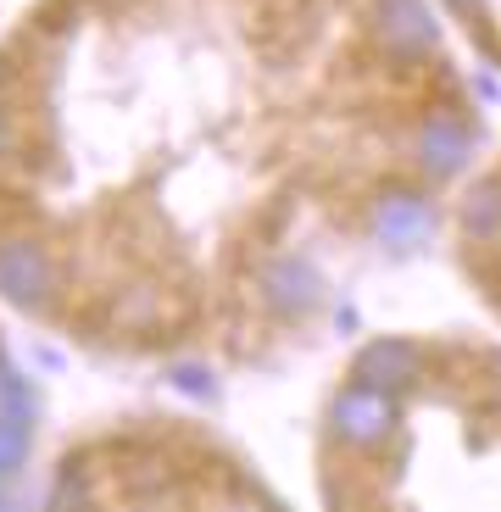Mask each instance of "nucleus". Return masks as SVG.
Masks as SVG:
<instances>
[{
    "instance_id": "423d86ee",
    "label": "nucleus",
    "mask_w": 501,
    "mask_h": 512,
    "mask_svg": "<svg viewBox=\"0 0 501 512\" xmlns=\"http://www.w3.org/2000/svg\"><path fill=\"white\" fill-rule=\"evenodd\" d=\"M257 295L273 312H284V318H301V312L318 307L323 279L307 268V262H296V256H273V262H262V273H257Z\"/></svg>"
},
{
    "instance_id": "9d476101",
    "label": "nucleus",
    "mask_w": 501,
    "mask_h": 512,
    "mask_svg": "<svg viewBox=\"0 0 501 512\" xmlns=\"http://www.w3.org/2000/svg\"><path fill=\"white\" fill-rule=\"evenodd\" d=\"M156 301H162L156 284H129V295L112 307V318L123 323V329H151V323H156Z\"/></svg>"
},
{
    "instance_id": "f257e3e1",
    "label": "nucleus",
    "mask_w": 501,
    "mask_h": 512,
    "mask_svg": "<svg viewBox=\"0 0 501 512\" xmlns=\"http://www.w3.org/2000/svg\"><path fill=\"white\" fill-rule=\"evenodd\" d=\"M0 301L17 312H45L56 301V262L39 234H0Z\"/></svg>"
},
{
    "instance_id": "9b49d317",
    "label": "nucleus",
    "mask_w": 501,
    "mask_h": 512,
    "mask_svg": "<svg viewBox=\"0 0 501 512\" xmlns=\"http://www.w3.org/2000/svg\"><path fill=\"white\" fill-rule=\"evenodd\" d=\"M28 440H34V423H12L0 418V479H12L28 462Z\"/></svg>"
},
{
    "instance_id": "20e7f679",
    "label": "nucleus",
    "mask_w": 501,
    "mask_h": 512,
    "mask_svg": "<svg viewBox=\"0 0 501 512\" xmlns=\"http://www.w3.org/2000/svg\"><path fill=\"white\" fill-rule=\"evenodd\" d=\"M373 34L385 39V51H396V56H424V51H435L440 23L424 0H379L373 6Z\"/></svg>"
},
{
    "instance_id": "4468645a",
    "label": "nucleus",
    "mask_w": 501,
    "mask_h": 512,
    "mask_svg": "<svg viewBox=\"0 0 501 512\" xmlns=\"http://www.w3.org/2000/svg\"><path fill=\"white\" fill-rule=\"evenodd\" d=\"M485 384H490V396H496V407H501V351L485 357Z\"/></svg>"
},
{
    "instance_id": "0eeeda50",
    "label": "nucleus",
    "mask_w": 501,
    "mask_h": 512,
    "mask_svg": "<svg viewBox=\"0 0 501 512\" xmlns=\"http://www.w3.org/2000/svg\"><path fill=\"white\" fill-rule=\"evenodd\" d=\"M373 234L385 245H396V251H412L418 240L435 234V206L418 190H385L373 201Z\"/></svg>"
},
{
    "instance_id": "7ed1b4c3",
    "label": "nucleus",
    "mask_w": 501,
    "mask_h": 512,
    "mask_svg": "<svg viewBox=\"0 0 501 512\" xmlns=\"http://www.w3.org/2000/svg\"><path fill=\"white\" fill-rule=\"evenodd\" d=\"M418 167H424L429 179H451V173H463L468 162H474V134H468L463 117L451 112H435L418 123Z\"/></svg>"
},
{
    "instance_id": "39448f33",
    "label": "nucleus",
    "mask_w": 501,
    "mask_h": 512,
    "mask_svg": "<svg viewBox=\"0 0 501 512\" xmlns=\"http://www.w3.org/2000/svg\"><path fill=\"white\" fill-rule=\"evenodd\" d=\"M418 373H424V351L412 346V340H401V334L368 340L357 351V362H351V379H368L379 390H407V384H418Z\"/></svg>"
},
{
    "instance_id": "1a4fd4ad",
    "label": "nucleus",
    "mask_w": 501,
    "mask_h": 512,
    "mask_svg": "<svg viewBox=\"0 0 501 512\" xmlns=\"http://www.w3.org/2000/svg\"><path fill=\"white\" fill-rule=\"evenodd\" d=\"M0 418L34 423V390H28V379L12 368V362H0Z\"/></svg>"
},
{
    "instance_id": "ddd939ff",
    "label": "nucleus",
    "mask_w": 501,
    "mask_h": 512,
    "mask_svg": "<svg viewBox=\"0 0 501 512\" xmlns=\"http://www.w3.org/2000/svg\"><path fill=\"white\" fill-rule=\"evenodd\" d=\"M167 379H173V390H184V396H195V401L218 396V384H212V373H206L201 362H173V368H167Z\"/></svg>"
},
{
    "instance_id": "2eb2a0df",
    "label": "nucleus",
    "mask_w": 501,
    "mask_h": 512,
    "mask_svg": "<svg viewBox=\"0 0 501 512\" xmlns=\"http://www.w3.org/2000/svg\"><path fill=\"white\" fill-rule=\"evenodd\" d=\"M446 6H451L457 17H479V12H485V0H446Z\"/></svg>"
},
{
    "instance_id": "f8f14e48",
    "label": "nucleus",
    "mask_w": 501,
    "mask_h": 512,
    "mask_svg": "<svg viewBox=\"0 0 501 512\" xmlns=\"http://www.w3.org/2000/svg\"><path fill=\"white\" fill-rule=\"evenodd\" d=\"M28 145V128H23V112H17V101L6 90H0V167H12L17 156H23Z\"/></svg>"
},
{
    "instance_id": "6e6552de",
    "label": "nucleus",
    "mask_w": 501,
    "mask_h": 512,
    "mask_svg": "<svg viewBox=\"0 0 501 512\" xmlns=\"http://www.w3.org/2000/svg\"><path fill=\"white\" fill-rule=\"evenodd\" d=\"M463 229L468 240H496L501 234V179H479L463 195Z\"/></svg>"
},
{
    "instance_id": "f03ea898",
    "label": "nucleus",
    "mask_w": 501,
    "mask_h": 512,
    "mask_svg": "<svg viewBox=\"0 0 501 512\" xmlns=\"http://www.w3.org/2000/svg\"><path fill=\"white\" fill-rule=\"evenodd\" d=\"M396 423H401L396 390H379V384H368V379H351L346 390L329 401V429H334V440L351 446V451L385 446V440L396 435Z\"/></svg>"
}]
</instances>
